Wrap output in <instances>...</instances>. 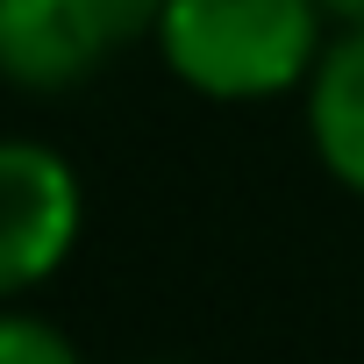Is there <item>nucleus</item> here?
I'll use <instances>...</instances> for the list:
<instances>
[{"instance_id": "1", "label": "nucleus", "mask_w": 364, "mask_h": 364, "mask_svg": "<svg viewBox=\"0 0 364 364\" xmlns=\"http://www.w3.org/2000/svg\"><path fill=\"white\" fill-rule=\"evenodd\" d=\"M321 29L314 0H164L157 58L200 100H279L314 79Z\"/></svg>"}, {"instance_id": "3", "label": "nucleus", "mask_w": 364, "mask_h": 364, "mask_svg": "<svg viewBox=\"0 0 364 364\" xmlns=\"http://www.w3.org/2000/svg\"><path fill=\"white\" fill-rule=\"evenodd\" d=\"M114 58L93 0H0V79L22 93H65Z\"/></svg>"}, {"instance_id": "4", "label": "nucleus", "mask_w": 364, "mask_h": 364, "mask_svg": "<svg viewBox=\"0 0 364 364\" xmlns=\"http://www.w3.org/2000/svg\"><path fill=\"white\" fill-rule=\"evenodd\" d=\"M300 93H307V143L321 171L364 200V29H343Z\"/></svg>"}, {"instance_id": "5", "label": "nucleus", "mask_w": 364, "mask_h": 364, "mask_svg": "<svg viewBox=\"0 0 364 364\" xmlns=\"http://www.w3.org/2000/svg\"><path fill=\"white\" fill-rule=\"evenodd\" d=\"M0 364H86L72 350L65 328L36 321V314H15V307H0Z\"/></svg>"}, {"instance_id": "6", "label": "nucleus", "mask_w": 364, "mask_h": 364, "mask_svg": "<svg viewBox=\"0 0 364 364\" xmlns=\"http://www.w3.org/2000/svg\"><path fill=\"white\" fill-rule=\"evenodd\" d=\"M93 15H100V29L114 36V50H129L136 36H157L164 0H93Z\"/></svg>"}, {"instance_id": "7", "label": "nucleus", "mask_w": 364, "mask_h": 364, "mask_svg": "<svg viewBox=\"0 0 364 364\" xmlns=\"http://www.w3.org/2000/svg\"><path fill=\"white\" fill-rule=\"evenodd\" d=\"M314 8H321L336 29H364V0H314Z\"/></svg>"}, {"instance_id": "2", "label": "nucleus", "mask_w": 364, "mask_h": 364, "mask_svg": "<svg viewBox=\"0 0 364 364\" xmlns=\"http://www.w3.org/2000/svg\"><path fill=\"white\" fill-rule=\"evenodd\" d=\"M86 229V186L65 150L0 136V307L65 272Z\"/></svg>"}]
</instances>
